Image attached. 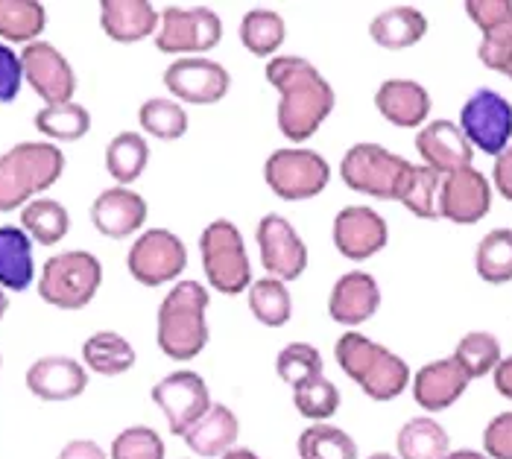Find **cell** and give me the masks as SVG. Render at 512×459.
Segmentation results:
<instances>
[{"mask_svg":"<svg viewBox=\"0 0 512 459\" xmlns=\"http://www.w3.org/2000/svg\"><path fill=\"white\" fill-rule=\"evenodd\" d=\"M109 459H164V442L153 427H126L115 436Z\"/></svg>","mask_w":512,"mask_h":459,"instance_id":"obj_44","label":"cell"},{"mask_svg":"<svg viewBox=\"0 0 512 459\" xmlns=\"http://www.w3.org/2000/svg\"><path fill=\"white\" fill-rule=\"evenodd\" d=\"M65 155L50 141H24L0 155V211H15L59 182Z\"/></svg>","mask_w":512,"mask_h":459,"instance_id":"obj_4","label":"cell"},{"mask_svg":"<svg viewBox=\"0 0 512 459\" xmlns=\"http://www.w3.org/2000/svg\"><path fill=\"white\" fill-rule=\"evenodd\" d=\"M504 77L512 79V62H510V68H507V71H504Z\"/></svg>","mask_w":512,"mask_h":459,"instance_id":"obj_54","label":"cell"},{"mask_svg":"<svg viewBox=\"0 0 512 459\" xmlns=\"http://www.w3.org/2000/svg\"><path fill=\"white\" fill-rule=\"evenodd\" d=\"M9 310V299H6V290L0 287V319H3V313Z\"/></svg>","mask_w":512,"mask_h":459,"instance_id":"obj_52","label":"cell"},{"mask_svg":"<svg viewBox=\"0 0 512 459\" xmlns=\"http://www.w3.org/2000/svg\"><path fill=\"white\" fill-rule=\"evenodd\" d=\"M150 164V144L141 132H120L106 147V170L120 188L141 179Z\"/></svg>","mask_w":512,"mask_h":459,"instance_id":"obj_31","label":"cell"},{"mask_svg":"<svg viewBox=\"0 0 512 459\" xmlns=\"http://www.w3.org/2000/svg\"><path fill=\"white\" fill-rule=\"evenodd\" d=\"M469 383H472V378L463 372V366L454 357H442V360L422 366L413 375L410 389H413V401L425 413H442L466 395Z\"/></svg>","mask_w":512,"mask_h":459,"instance_id":"obj_20","label":"cell"},{"mask_svg":"<svg viewBox=\"0 0 512 459\" xmlns=\"http://www.w3.org/2000/svg\"><path fill=\"white\" fill-rule=\"evenodd\" d=\"M208 290L199 281H179L158 305L156 340L170 360H194L208 345Z\"/></svg>","mask_w":512,"mask_h":459,"instance_id":"obj_3","label":"cell"},{"mask_svg":"<svg viewBox=\"0 0 512 459\" xmlns=\"http://www.w3.org/2000/svg\"><path fill=\"white\" fill-rule=\"evenodd\" d=\"M264 179L278 199L302 202V199H314L328 188L331 167L316 150L287 147V150H276L267 158Z\"/></svg>","mask_w":512,"mask_h":459,"instance_id":"obj_9","label":"cell"},{"mask_svg":"<svg viewBox=\"0 0 512 459\" xmlns=\"http://www.w3.org/2000/svg\"><path fill=\"white\" fill-rule=\"evenodd\" d=\"M378 307H381V287L375 275L363 269H352L340 275L328 296V316L346 328H357L369 322L378 313Z\"/></svg>","mask_w":512,"mask_h":459,"instance_id":"obj_21","label":"cell"},{"mask_svg":"<svg viewBox=\"0 0 512 459\" xmlns=\"http://www.w3.org/2000/svg\"><path fill=\"white\" fill-rule=\"evenodd\" d=\"M220 459H261L255 451H249V448H232L226 457H220Z\"/></svg>","mask_w":512,"mask_h":459,"instance_id":"obj_51","label":"cell"},{"mask_svg":"<svg viewBox=\"0 0 512 459\" xmlns=\"http://www.w3.org/2000/svg\"><path fill=\"white\" fill-rule=\"evenodd\" d=\"M199 258L211 290L237 296L252 287V264L243 234L232 220H214L199 234Z\"/></svg>","mask_w":512,"mask_h":459,"instance_id":"obj_6","label":"cell"},{"mask_svg":"<svg viewBox=\"0 0 512 459\" xmlns=\"http://www.w3.org/2000/svg\"><path fill=\"white\" fill-rule=\"evenodd\" d=\"M445 459H489L486 454L480 451H472V448H460V451H451Z\"/></svg>","mask_w":512,"mask_h":459,"instance_id":"obj_50","label":"cell"},{"mask_svg":"<svg viewBox=\"0 0 512 459\" xmlns=\"http://www.w3.org/2000/svg\"><path fill=\"white\" fill-rule=\"evenodd\" d=\"M249 310L261 325L281 328L293 316V296L284 281L261 278V281H252V287H249Z\"/></svg>","mask_w":512,"mask_h":459,"instance_id":"obj_37","label":"cell"},{"mask_svg":"<svg viewBox=\"0 0 512 459\" xmlns=\"http://www.w3.org/2000/svg\"><path fill=\"white\" fill-rule=\"evenodd\" d=\"M492 208V185L489 179L469 164L442 176L439 188V217L454 226H474Z\"/></svg>","mask_w":512,"mask_h":459,"instance_id":"obj_16","label":"cell"},{"mask_svg":"<svg viewBox=\"0 0 512 459\" xmlns=\"http://www.w3.org/2000/svg\"><path fill=\"white\" fill-rule=\"evenodd\" d=\"M21 65H24V79L47 106L74 103L77 74H74L71 62L53 44H47V41L27 44L21 53Z\"/></svg>","mask_w":512,"mask_h":459,"instance_id":"obj_15","label":"cell"},{"mask_svg":"<svg viewBox=\"0 0 512 459\" xmlns=\"http://www.w3.org/2000/svg\"><path fill=\"white\" fill-rule=\"evenodd\" d=\"M264 77L278 91L276 123L281 135L293 144L314 138L337 106L331 82L302 56H273Z\"/></svg>","mask_w":512,"mask_h":459,"instance_id":"obj_1","label":"cell"},{"mask_svg":"<svg viewBox=\"0 0 512 459\" xmlns=\"http://www.w3.org/2000/svg\"><path fill=\"white\" fill-rule=\"evenodd\" d=\"M369 36L384 50H407L428 36V18L416 6H387L372 18Z\"/></svg>","mask_w":512,"mask_h":459,"instance_id":"obj_27","label":"cell"},{"mask_svg":"<svg viewBox=\"0 0 512 459\" xmlns=\"http://www.w3.org/2000/svg\"><path fill=\"white\" fill-rule=\"evenodd\" d=\"M147 199L129 188H109L91 202V223L103 237L126 240L147 223Z\"/></svg>","mask_w":512,"mask_h":459,"instance_id":"obj_22","label":"cell"},{"mask_svg":"<svg viewBox=\"0 0 512 459\" xmlns=\"http://www.w3.org/2000/svg\"><path fill=\"white\" fill-rule=\"evenodd\" d=\"M492 182H495V191L501 193L507 202H512V144L495 158Z\"/></svg>","mask_w":512,"mask_h":459,"instance_id":"obj_47","label":"cell"},{"mask_svg":"<svg viewBox=\"0 0 512 459\" xmlns=\"http://www.w3.org/2000/svg\"><path fill=\"white\" fill-rule=\"evenodd\" d=\"M416 153L422 155V164L436 173L448 176L454 170L469 167L474 158V147L463 135L460 123L451 120H431L416 132Z\"/></svg>","mask_w":512,"mask_h":459,"instance_id":"obj_19","label":"cell"},{"mask_svg":"<svg viewBox=\"0 0 512 459\" xmlns=\"http://www.w3.org/2000/svg\"><path fill=\"white\" fill-rule=\"evenodd\" d=\"M466 15L480 30V62L504 74L512 62V0H469Z\"/></svg>","mask_w":512,"mask_h":459,"instance_id":"obj_18","label":"cell"},{"mask_svg":"<svg viewBox=\"0 0 512 459\" xmlns=\"http://www.w3.org/2000/svg\"><path fill=\"white\" fill-rule=\"evenodd\" d=\"M375 109L398 129H422L431 115V94L416 79H384L375 91Z\"/></svg>","mask_w":512,"mask_h":459,"instance_id":"obj_23","label":"cell"},{"mask_svg":"<svg viewBox=\"0 0 512 459\" xmlns=\"http://www.w3.org/2000/svg\"><path fill=\"white\" fill-rule=\"evenodd\" d=\"M340 401H343V395H340L337 383H331L325 375L299 386V389H293V404H296L299 416L311 421L331 419L340 410Z\"/></svg>","mask_w":512,"mask_h":459,"instance_id":"obj_43","label":"cell"},{"mask_svg":"<svg viewBox=\"0 0 512 459\" xmlns=\"http://www.w3.org/2000/svg\"><path fill=\"white\" fill-rule=\"evenodd\" d=\"M287 39V24L276 9H249L240 18V41L252 56H273Z\"/></svg>","mask_w":512,"mask_h":459,"instance_id":"obj_35","label":"cell"},{"mask_svg":"<svg viewBox=\"0 0 512 459\" xmlns=\"http://www.w3.org/2000/svg\"><path fill=\"white\" fill-rule=\"evenodd\" d=\"M334 360L340 363L343 375L352 378L372 401H395L413 381L404 357L357 331H346L337 340Z\"/></svg>","mask_w":512,"mask_h":459,"instance_id":"obj_2","label":"cell"},{"mask_svg":"<svg viewBox=\"0 0 512 459\" xmlns=\"http://www.w3.org/2000/svg\"><path fill=\"white\" fill-rule=\"evenodd\" d=\"M366 459H398L395 454H384V451H378V454H372V457H366Z\"/></svg>","mask_w":512,"mask_h":459,"instance_id":"obj_53","label":"cell"},{"mask_svg":"<svg viewBox=\"0 0 512 459\" xmlns=\"http://www.w3.org/2000/svg\"><path fill=\"white\" fill-rule=\"evenodd\" d=\"M223 41V18L211 6H167L161 12L156 47L167 56L208 53Z\"/></svg>","mask_w":512,"mask_h":459,"instance_id":"obj_8","label":"cell"},{"mask_svg":"<svg viewBox=\"0 0 512 459\" xmlns=\"http://www.w3.org/2000/svg\"><path fill=\"white\" fill-rule=\"evenodd\" d=\"M36 129L44 138L53 141H79L91 129V115L79 103H62V106H44L36 115Z\"/></svg>","mask_w":512,"mask_h":459,"instance_id":"obj_39","label":"cell"},{"mask_svg":"<svg viewBox=\"0 0 512 459\" xmlns=\"http://www.w3.org/2000/svg\"><path fill=\"white\" fill-rule=\"evenodd\" d=\"M439 188H442V173L425 164H416L407 188L401 193V205L419 220H439Z\"/></svg>","mask_w":512,"mask_h":459,"instance_id":"obj_42","label":"cell"},{"mask_svg":"<svg viewBox=\"0 0 512 459\" xmlns=\"http://www.w3.org/2000/svg\"><path fill=\"white\" fill-rule=\"evenodd\" d=\"M103 284V264L91 252H62L53 255L39 278V296L59 310H82Z\"/></svg>","mask_w":512,"mask_h":459,"instance_id":"obj_7","label":"cell"},{"mask_svg":"<svg viewBox=\"0 0 512 459\" xmlns=\"http://www.w3.org/2000/svg\"><path fill=\"white\" fill-rule=\"evenodd\" d=\"M495 389H498V395H504L507 401H512V354L510 357H504L501 360V366L495 369Z\"/></svg>","mask_w":512,"mask_h":459,"instance_id":"obj_49","label":"cell"},{"mask_svg":"<svg viewBox=\"0 0 512 459\" xmlns=\"http://www.w3.org/2000/svg\"><path fill=\"white\" fill-rule=\"evenodd\" d=\"M88 386V372L74 357H41L27 369V389L41 401H71Z\"/></svg>","mask_w":512,"mask_h":459,"instance_id":"obj_24","label":"cell"},{"mask_svg":"<svg viewBox=\"0 0 512 459\" xmlns=\"http://www.w3.org/2000/svg\"><path fill=\"white\" fill-rule=\"evenodd\" d=\"M36 278L33 237L21 226H0V287L24 293Z\"/></svg>","mask_w":512,"mask_h":459,"instance_id":"obj_28","label":"cell"},{"mask_svg":"<svg viewBox=\"0 0 512 459\" xmlns=\"http://www.w3.org/2000/svg\"><path fill=\"white\" fill-rule=\"evenodd\" d=\"M451 454L448 430L431 416H416L404 421L395 436V457L398 459H445Z\"/></svg>","mask_w":512,"mask_h":459,"instance_id":"obj_29","label":"cell"},{"mask_svg":"<svg viewBox=\"0 0 512 459\" xmlns=\"http://www.w3.org/2000/svg\"><path fill=\"white\" fill-rule=\"evenodd\" d=\"M331 237H334V246L343 258L360 264V261L375 258L390 243V226L369 205H346L334 217Z\"/></svg>","mask_w":512,"mask_h":459,"instance_id":"obj_17","label":"cell"},{"mask_svg":"<svg viewBox=\"0 0 512 459\" xmlns=\"http://www.w3.org/2000/svg\"><path fill=\"white\" fill-rule=\"evenodd\" d=\"M164 85L182 103H191V106H214V103H220L229 94L232 77L214 59H205V56H182V59H176V62L167 65Z\"/></svg>","mask_w":512,"mask_h":459,"instance_id":"obj_13","label":"cell"},{"mask_svg":"<svg viewBox=\"0 0 512 459\" xmlns=\"http://www.w3.org/2000/svg\"><path fill=\"white\" fill-rule=\"evenodd\" d=\"M153 401H156L158 410L164 413L173 436H185L214 404L211 392H208V383L191 369H179V372L164 375L153 386Z\"/></svg>","mask_w":512,"mask_h":459,"instance_id":"obj_12","label":"cell"},{"mask_svg":"<svg viewBox=\"0 0 512 459\" xmlns=\"http://www.w3.org/2000/svg\"><path fill=\"white\" fill-rule=\"evenodd\" d=\"M82 360L94 375L118 378L135 366V348L115 331H97L82 343Z\"/></svg>","mask_w":512,"mask_h":459,"instance_id":"obj_30","label":"cell"},{"mask_svg":"<svg viewBox=\"0 0 512 459\" xmlns=\"http://www.w3.org/2000/svg\"><path fill=\"white\" fill-rule=\"evenodd\" d=\"M483 454L489 459H512V410L498 413L483 430Z\"/></svg>","mask_w":512,"mask_h":459,"instance_id":"obj_45","label":"cell"},{"mask_svg":"<svg viewBox=\"0 0 512 459\" xmlns=\"http://www.w3.org/2000/svg\"><path fill=\"white\" fill-rule=\"evenodd\" d=\"M322 366V354L311 343H290L276 354V375L293 389L322 378Z\"/></svg>","mask_w":512,"mask_h":459,"instance_id":"obj_41","label":"cell"},{"mask_svg":"<svg viewBox=\"0 0 512 459\" xmlns=\"http://www.w3.org/2000/svg\"><path fill=\"white\" fill-rule=\"evenodd\" d=\"M59 459H109V454L91 439H74L59 451Z\"/></svg>","mask_w":512,"mask_h":459,"instance_id":"obj_48","label":"cell"},{"mask_svg":"<svg viewBox=\"0 0 512 459\" xmlns=\"http://www.w3.org/2000/svg\"><path fill=\"white\" fill-rule=\"evenodd\" d=\"M299 459H357V442L337 424L316 421L296 439Z\"/></svg>","mask_w":512,"mask_h":459,"instance_id":"obj_33","label":"cell"},{"mask_svg":"<svg viewBox=\"0 0 512 459\" xmlns=\"http://www.w3.org/2000/svg\"><path fill=\"white\" fill-rule=\"evenodd\" d=\"M240 436V419L226 404H211V410L182 436L197 457H226Z\"/></svg>","mask_w":512,"mask_h":459,"instance_id":"obj_26","label":"cell"},{"mask_svg":"<svg viewBox=\"0 0 512 459\" xmlns=\"http://www.w3.org/2000/svg\"><path fill=\"white\" fill-rule=\"evenodd\" d=\"M138 123L158 141H179L188 132V112L176 100L153 97L138 109Z\"/></svg>","mask_w":512,"mask_h":459,"instance_id":"obj_40","label":"cell"},{"mask_svg":"<svg viewBox=\"0 0 512 459\" xmlns=\"http://www.w3.org/2000/svg\"><path fill=\"white\" fill-rule=\"evenodd\" d=\"M161 12L147 0H103L100 3V27L112 41L135 44L147 36H156Z\"/></svg>","mask_w":512,"mask_h":459,"instance_id":"obj_25","label":"cell"},{"mask_svg":"<svg viewBox=\"0 0 512 459\" xmlns=\"http://www.w3.org/2000/svg\"><path fill=\"white\" fill-rule=\"evenodd\" d=\"M474 269L486 284L512 281V229H492L483 234L474 252Z\"/></svg>","mask_w":512,"mask_h":459,"instance_id":"obj_36","label":"cell"},{"mask_svg":"<svg viewBox=\"0 0 512 459\" xmlns=\"http://www.w3.org/2000/svg\"><path fill=\"white\" fill-rule=\"evenodd\" d=\"M47 27V9L39 0H0V39L33 44Z\"/></svg>","mask_w":512,"mask_h":459,"instance_id":"obj_34","label":"cell"},{"mask_svg":"<svg viewBox=\"0 0 512 459\" xmlns=\"http://www.w3.org/2000/svg\"><path fill=\"white\" fill-rule=\"evenodd\" d=\"M460 366H463V372L469 375V378H486V375H495V369L501 366V343H498V337L495 334H489V331H469L457 348H454V354H451Z\"/></svg>","mask_w":512,"mask_h":459,"instance_id":"obj_38","label":"cell"},{"mask_svg":"<svg viewBox=\"0 0 512 459\" xmlns=\"http://www.w3.org/2000/svg\"><path fill=\"white\" fill-rule=\"evenodd\" d=\"M129 275L144 287H161L188 267V249L179 234L167 229L144 231L126 255Z\"/></svg>","mask_w":512,"mask_h":459,"instance_id":"obj_11","label":"cell"},{"mask_svg":"<svg viewBox=\"0 0 512 459\" xmlns=\"http://www.w3.org/2000/svg\"><path fill=\"white\" fill-rule=\"evenodd\" d=\"M255 240L261 264L270 272V278H278L284 284L302 278V272L308 269V246L302 243L299 231L293 229L287 217L267 214L255 229Z\"/></svg>","mask_w":512,"mask_h":459,"instance_id":"obj_14","label":"cell"},{"mask_svg":"<svg viewBox=\"0 0 512 459\" xmlns=\"http://www.w3.org/2000/svg\"><path fill=\"white\" fill-rule=\"evenodd\" d=\"M413 167L416 164L390 153L387 147L363 141L346 150L340 161V179L349 191L381 202H401V193L413 176Z\"/></svg>","mask_w":512,"mask_h":459,"instance_id":"obj_5","label":"cell"},{"mask_svg":"<svg viewBox=\"0 0 512 459\" xmlns=\"http://www.w3.org/2000/svg\"><path fill=\"white\" fill-rule=\"evenodd\" d=\"M21 229L33 237V243L53 246L65 240L71 229V214L56 199H33L21 208Z\"/></svg>","mask_w":512,"mask_h":459,"instance_id":"obj_32","label":"cell"},{"mask_svg":"<svg viewBox=\"0 0 512 459\" xmlns=\"http://www.w3.org/2000/svg\"><path fill=\"white\" fill-rule=\"evenodd\" d=\"M460 129L474 150L498 158L512 144V103L492 88H477L460 109Z\"/></svg>","mask_w":512,"mask_h":459,"instance_id":"obj_10","label":"cell"},{"mask_svg":"<svg viewBox=\"0 0 512 459\" xmlns=\"http://www.w3.org/2000/svg\"><path fill=\"white\" fill-rule=\"evenodd\" d=\"M21 82H24V65L21 56L0 44V103H12L21 94Z\"/></svg>","mask_w":512,"mask_h":459,"instance_id":"obj_46","label":"cell"}]
</instances>
